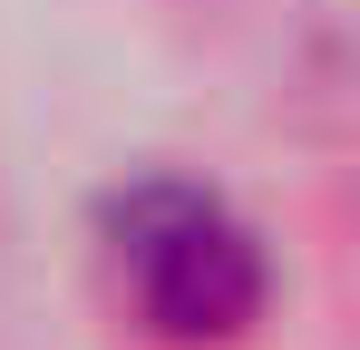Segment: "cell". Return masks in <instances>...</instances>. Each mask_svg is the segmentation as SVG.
I'll return each mask as SVG.
<instances>
[{
    "label": "cell",
    "mask_w": 360,
    "mask_h": 350,
    "mask_svg": "<svg viewBox=\"0 0 360 350\" xmlns=\"http://www.w3.org/2000/svg\"><path fill=\"white\" fill-rule=\"evenodd\" d=\"M117 273L136 292V311L176 341H234L263 311V253L253 233L185 195V185H136L117 205Z\"/></svg>",
    "instance_id": "6da1fadb"
}]
</instances>
